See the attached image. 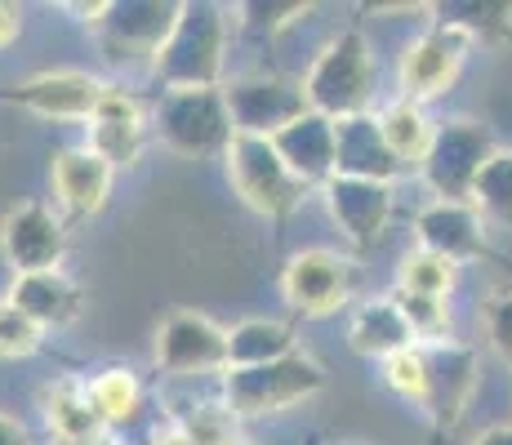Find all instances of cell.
Masks as SVG:
<instances>
[{"mask_svg": "<svg viewBox=\"0 0 512 445\" xmlns=\"http://www.w3.org/2000/svg\"><path fill=\"white\" fill-rule=\"evenodd\" d=\"M308 112L326 116V121H357L366 116L374 98V58L361 32H343L339 41L326 45V54L312 63L308 81H303Z\"/></svg>", "mask_w": 512, "mask_h": 445, "instance_id": "cell-1", "label": "cell"}, {"mask_svg": "<svg viewBox=\"0 0 512 445\" xmlns=\"http://www.w3.org/2000/svg\"><path fill=\"white\" fill-rule=\"evenodd\" d=\"M228 178L241 192V201L250 210L268 214V219H285L290 210H299V201L308 196V183L285 165L272 138L254 134H232L228 143Z\"/></svg>", "mask_w": 512, "mask_h": 445, "instance_id": "cell-2", "label": "cell"}, {"mask_svg": "<svg viewBox=\"0 0 512 445\" xmlns=\"http://www.w3.org/2000/svg\"><path fill=\"white\" fill-rule=\"evenodd\" d=\"M326 388V374L308 352H290L281 361L263 365H236L228 370V410L236 419L254 414H277L294 401H308L312 392Z\"/></svg>", "mask_w": 512, "mask_h": 445, "instance_id": "cell-3", "label": "cell"}, {"mask_svg": "<svg viewBox=\"0 0 512 445\" xmlns=\"http://www.w3.org/2000/svg\"><path fill=\"white\" fill-rule=\"evenodd\" d=\"M223 63V18L214 5H183L170 41L156 54L165 89H214Z\"/></svg>", "mask_w": 512, "mask_h": 445, "instance_id": "cell-4", "label": "cell"}, {"mask_svg": "<svg viewBox=\"0 0 512 445\" xmlns=\"http://www.w3.org/2000/svg\"><path fill=\"white\" fill-rule=\"evenodd\" d=\"M156 125L170 152L179 156H205V152H228L232 143V116L219 89H165L161 107H156Z\"/></svg>", "mask_w": 512, "mask_h": 445, "instance_id": "cell-5", "label": "cell"}, {"mask_svg": "<svg viewBox=\"0 0 512 445\" xmlns=\"http://www.w3.org/2000/svg\"><path fill=\"white\" fill-rule=\"evenodd\" d=\"M495 152V138L477 121H450L446 130L432 134V152L419 170L441 201H472V183Z\"/></svg>", "mask_w": 512, "mask_h": 445, "instance_id": "cell-6", "label": "cell"}, {"mask_svg": "<svg viewBox=\"0 0 512 445\" xmlns=\"http://www.w3.org/2000/svg\"><path fill=\"white\" fill-rule=\"evenodd\" d=\"M156 365L174 379L183 374H228L232 334L201 312H170L156 334Z\"/></svg>", "mask_w": 512, "mask_h": 445, "instance_id": "cell-7", "label": "cell"}, {"mask_svg": "<svg viewBox=\"0 0 512 445\" xmlns=\"http://www.w3.org/2000/svg\"><path fill=\"white\" fill-rule=\"evenodd\" d=\"M228 103L232 130L236 134H254V138H277L281 130H290L299 116H308V98L303 85L277 81V76H250L223 89Z\"/></svg>", "mask_w": 512, "mask_h": 445, "instance_id": "cell-8", "label": "cell"}, {"mask_svg": "<svg viewBox=\"0 0 512 445\" xmlns=\"http://www.w3.org/2000/svg\"><path fill=\"white\" fill-rule=\"evenodd\" d=\"M472 41H477V36H472L468 27L450 23V18H441L432 32H423L419 41L406 49V58H401V89H406L410 103L446 94V89L455 85L459 67H464Z\"/></svg>", "mask_w": 512, "mask_h": 445, "instance_id": "cell-9", "label": "cell"}, {"mask_svg": "<svg viewBox=\"0 0 512 445\" xmlns=\"http://www.w3.org/2000/svg\"><path fill=\"white\" fill-rule=\"evenodd\" d=\"M0 254L14 267V276L54 272L67 254V232L54 219V210H45L41 201H23L0 223Z\"/></svg>", "mask_w": 512, "mask_h": 445, "instance_id": "cell-10", "label": "cell"}, {"mask_svg": "<svg viewBox=\"0 0 512 445\" xmlns=\"http://www.w3.org/2000/svg\"><path fill=\"white\" fill-rule=\"evenodd\" d=\"M281 294L294 312L303 316H330L348 303L352 294V263L334 250H303L285 263Z\"/></svg>", "mask_w": 512, "mask_h": 445, "instance_id": "cell-11", "label": "cell"}, {"mask_svg": "<svg viewBox=\"0 0 512 445\" xmlns=\"http://www.w3.org/2000/svg\"><path fill=\"white\" fill-rule=\"evenodd\" d=\"M179 9L183 5H112L98 27L107 63H134V58L156 63L161 45L170 41L174 23H179Z\"/></svg>", "mask_w": 512, "mask_h": 445, "instance_id": "cell-12", "label": "cell"}, {"mask_svg": "<svg viewBox=\"0 0 512 445\" xmlns=\"http://www.w3.org/2000/svg\"><path fill=\"white\" fill-rule=\"evenodd\" d=\"M103 94L107 85L94 81L90 72H41L9 94H0V103H18L36 116H49V121H90Z\"/></svg>", "mask_w": 512, "mask_h": 445, "instance_id": "cell-13", "label": "cell"}, {"mask_svg": "<svg viewBox=\"0 0 512 445\" xmlns=\"http://www.w3.org/2000/svg\"><path fill=\"white\" fill-rule=\"evenodd\" d=\"M9 303L23 316H32L41 330H67V325L81 321L85 312V290L63 272H36V276H14L9 285Z\"/></svg>", "mask_w": 512, "mask_h": 445, "instance_id": "cell-14", "label": "cell"}, {"mask_svg": "<svg viewBox=\"0 0 512 445\" xmlns=\"http://www.w3.org/2000/svg\"><path fill=\"white\" fill-rule=\"evenodd\" d=\"M143 134H147V121H143V107L139 98H130L125 89H107L98 112L90 116V152H98L107 165H134L143 152Z\"/></svg>", "mask_w": 512, "mask_h": 445, "instance_id": "cell-15", "label": "cell"}, {"mask_svg": "<svg viewBox=\"0 0 512 445\" xmlns=\"http://www.w3.org/2000/svg\"><path fill=\"white\" fill-rule=\"evenodd\" d=\"M272 143H277L285 165L308 187L330 183V178L339 174V125L326 121V116H317V112L299 116V121H294L290 130H281Z\"/></svg>", "mask_w": 512, "mask_h": 445, "instance_id": "cell-16", "label": "cell"}, {"mask_svg": "<svg viewBox=\"0 0 512 445\" xmlns=\"http://www.w3.org/2000/svg\"><path fill=\"white\" fill-rule=\"evenodd\" d=\"M112 165L90 147H72V152L54 156V196L63 205L67 219H90L103 210L107 192H112Z\"/></svg>", "mask_w": 512, "mask_h": 445, "instance_id": "cell-17", "label": "cell"}, {"mask_svg": "<svg viewBox=\"0 0 512 445\" xmlns=\"http://www.w3.org/2000/svg\"><path fill=\"white\" fill-rule=\"evenodd\" d=\"M419 245L450 263L486 254V223L468 201H437L419 214Z\"/></svg>", "mask_w": 512, "mask_h": 445, "instance_id": "cell-18", "label": "cell"}, {"mask_svg": "<svg viewBox=\"0 0 512 445\" xmlns=\"http://www.w3.org/2000/svg\"><path fill=\"white\" fill-rule=\"evenodd\" d=\"M326 196H330V214L339 219V227L348 232L352 245H374V236L383 232L388 223V210H392V192L388 183H370V178H343L334 174L326 183Z\"/></svg>", "mask_w": 512, "mask_h": 445, "instance_id": "cell-19", "label": "cell"}, {"mask_svg": "<svg viewBox=\"0 0 512 445\" xmlns=\"http://www.w3.org/2000/svg\"><path fill=\"white\" fill-rule=\"evenodd\" d=\"M45 419L58 445H90L107 437V419L94 410L90 383L63 379L45 392Z\"/></svg>", "mask_w": 512, "mask_h": 445, "instance_id": "cell-20", "label": "cell"}, {"mask_svg": "<svg viewBox=\"0 0 512 445\" xmlns=\"http://www.w3.org/2000/svg\"><path fill=\"white\" fill-rule=\"evenodd\" d=\"M339 125V174L343 178H370V183H383L401 170L397 156L388 152L379 134V121L370 116H357V121H334Z\"/></svg>", "mask_w": 512, "mask_h": 445, "instance_id": "cell-21", "label": "cell"}, {"mask_svg": "<svg viewBox=\"0 0 512 445\" xmlns=\"http://www.w3.org/2000/svg\"><path fill=\"white\" fill-rule=\"evenodd\" d=\"M348 339H352V352H361V356H379V361H388V356L415 348V334H410L406 316L397 312L392 294H388V299H379V303H366V308L352 316Z\"/></svg>", "mask_w": 512, "mask_h": 445, "instance_id": "cell-22", "label": "cell"}, {"mask_svg": "<svg viewBox=\"0 0 512 445\" xmlns=\"http://www.w3.org/2000/svg\"><path fill=\"white\" fill-rule=\"evenodd\" d=\"M379 134L383 143H388V152L397 156V165L406 170V165H423L432 152V125L423 121L419 103H410V98H401V103H392L388 112L379 116Z\"/></svg>", "mask_w": 512, "mask_h": 445, "instance_id": "cell-23", "label": "cell"}, {"mask_svg": "<svg viewBox=\"0 0 512 445\" xmlns=\"http://www.w3.org/2000/svg\"><path fill=\"white\" fill-rule=\"evenodd\" d=\"M294 352V334L277 321H245L241 330H232V365H263V361H281Z\"/></svg>", "mask_w": 512, "mask_h": 445, "instance_id": "cell-24", "label": "cell"}, {"mask_svg": "<svg viewBox=\"0 0 512 445\" xmlns=\"http://www.w3.org/2000/svg\"><path fill=\"white\" fill-rule=\"evenodd\" d=\"M472 210L481 219H495V223H512V152H495L486 161V170L477 174L472 183Z\"/></svg>", "mask_w": 512, "mask_h": 445, "instance_id": "cell-25", "label": "cell"}, {"mask_svg": "<svg viewBox=\"0 0 512 445\" xmlns=\"http://www.w3.org/2000/svg\"><path fill=\"white\" fill-rule=\"evenodd\" d=\"M459 281V263L441 259V254L432 250H419L406 254V263H401V276H397V290L406 294H428V299H446L450 290H455Z\"/></svg>", "mask_w": 512, "mask_h": 445, "instance_id": "cell-26", "label": "cell"}, {"mask_svg": "<svg viewBox=\"0 0 512 445\" xmlns=\"http://www.w3.org/2000/svg\"><path fill=\"white\" fill-rule=\"evenodd\" d=\"M90 401H94V410L107 419V428L134 419V410H139V379H134L130 370H103L90 383Z\"/></svg>", "mask_w": 512, "mask_h": 445, "instance_id": "cell-27", "label": "cell"}, {"mask_svg": "<svg viewBox=\"0 0 512 445\" xmlns=\"http://www.w3.org/2000/svg\"><path fill=\"white\" fill-rule=\"evenodd\" d=\"M383 379H388V388L397 392L401 401H415L428 410L432 374H428V352L423 348H406V352L388 356V361H383Z\"/></svg>", "mask_w": 512, "mask_h": 445, "instance_id": "cell-28", "label": "cell"}, {"mask_svg": "<svg viewBox=\"0 0 512 445\" xmlns=\"http://www.w3.org/2000/svg\"><path fill=\"white\" fill-rule=\"evenodd\" d=\"M392 303L397 312L406 316L410 334L423 343H446V330H450V308L446 299H428V294H406V290H392Z\"/></svg>", "mask_w": 512, "mask_h": 445, "instance_id": "cell-29", "label": "cell"}, {"mask_svg": "<svg viewBox=\"0 0 512 445\" xmlns=\"http://www.w3.org/2000/svg\"><path fill=\"white\" fill-rule=\"evenodd\" d=\"M174 423L192 437V445H236V414L228 405H192Z\"/></svg>", "mask_w": 512, "mask_h": 445, "instance_id": "cell-30", "label": "cell"}, {"mask_svg": "<svg viewBox=\"0 0 512 445\" xmlns=\"http://www.w3.org/2000/svg\"><path fill=\"white\" fill-rule=\"evenodd\" d=\"M41 325L32 316H23L14 303H0V361H18V356H32L41 348Z\"/></svg>", "mask_w": 512, "mask_h": 445, "instance_id": "cell-31", "label": "cell"}, {"mask_svg": "<svg viewBox=\"0 0 512 445\" xmlns=\"http://www.w3.org/2000/svg\"><path fill=\"white\" fill-rule=\"evenodd\" d=\"M486 334H490V348L504 356V361H512V290L490 294V303H486Z\"/></svg>", "mask_w": 512, "mask_h": 445, "instance_id": "cell-32", "label": "cell"}, {"mask_svg": "<svg viewBox=\"0 0 512 445\" xmlns=\"http://www.w3.org/2000/svg\"><path fill=\"white\" fill-rule=\"evenodd\" d=\"M308 9H312V5H299V0H294V5H245L241 14H250L245 23L259 27V32H263V27H268V32H277V27L290 23V14L299 18V14H308Z\"/></svg>", "mask_w": 512, "mask_h": 445, "instance_id": "cell-33", "label": "cell"}, {"mask_svg": "<svg viewBox=\"0 0 512 445\" xmlns=\"http://www.w3.org/2000/svg\"><path fill=\"white\" fill-rule=\"evenodd\" d=\"M18 27H23V14H18L14 5H0V45H9L18 36Z\"/></svg>", "mask_w": 512, "mask_h": 445, "instance_id": "cell-34", "label": "cell"}, {"mask_svg": "<svg viewBox=\"0 0 512 445\" xmlns=\"http://www.w3.org/2000/svg\"><path fill=\"white\" fill-rule=\"evenodd\" d=\"M0 445H27L23 423H14L9 414H0Z\"/></svg>", "mask_w": 512, "mask_h": 445, "instance_id": "cell-35", "label": "cell"}, {"mask_svg": "<svg viewBox=\"0 0 512 445\" xmlns=\"http://www.w3.org/2000/svg\"><path fill=\"white\" fill-rule=\"evenodd\" d=\"M152 445H192V437H187L179 423H165V428L152 437Z\"/></svg>", "mask_w": 512, "mask_h": 445, "instance_id": "cell-36", "label": "cell"}, {"mask_svg": "<svg viewBox=\"0 0 512 445\" xmlns=\"http://www.w3.org/2000/svg\"><path fill=\"white\" fill-rule=\"evenodd\" d=\"M472 445H512V423H508V428H490L486 437H477Z\"/></svg>", "mask_w": 512, "mask_h": 445, "instance_id": "cell-37", "label": "cell"}, {"mask_svg": "<svg viewBox=\"0 0 512 445\" xmlns=\"http://www.w3.org/2000/svg\"><path fill=\"white\" fill-rule=\"evenodd\" d=\"M90 445H112V441H107V437H103V441H90Z\"/></svg>", "mask_w": 512, "mask_h": 445, "instance_id": "cell-38", "label": "cell"}, {"mask_svg": "<svg viewBox=\"0 0 512 445\" xmlns=\"http://www.w3.org/2000/svg\"><path fill=\"white\" fill-rule=\"evenodd\" d=\"M343 445H366V441H343Z\"/></svg>", "mask_w": 512, "mask_h": 445, "instance_id": "cell-39", "label": "cell"}, {"mask_svg": "<svg viewBox=\"0 0 512 445\" xmlns=\"http://www.w3.org/2000/svg\"><path fill=\"white\" fill-rule=\"evenodd\" d=\"M236 445H245V441H236Z\"/></svg>", "mask_w": 512, "mask_h": 445, "instance_id": "cell-40", "label": "cell"}]
</instances>
